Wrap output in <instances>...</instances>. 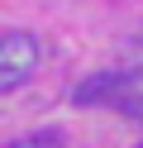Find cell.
<instances>
[{
  "instance_id": "cell-1",
  "label": "cell",
  "mask_w": 143,
  "mask_h": 148,
  "mask_svg": "<svg viewBox=\"0 0 143 148\" xmlns=\"http://www.w3.org/2000/svg\"><path fill=\"white\" fill-rule=\"evenodd\" d=\"M34 67H38V38L24 34V29L5 34V38H0V91L24 86Z\"/></svg>"
},
{
  "instance_id": "cell-4",
  "label": "cell",
  "mask_w": 143,
  "mask_h": 148,
  "mask_svg": "<svg viewBox=\"0 0 143 148\" xmlns=\"http://www.w3.org/2000/svg\"><path fill=\"white\" fill-rule=\"evenodd\" d=\"M119 110H124L129 119H138V124H143V96H129V100H119Z\"/></svg>"
},
{
  "instance_id": "cell-3",
  "label": "cell",
  "mask_w": 143,
  "mask_h": 148,
  "mask_svg": "<svg viewBox=\"0 0 143 148\" xmlns=\"http://www.w3.org/2000/svg\"><path fill=\"white\" fill-rule=\"evenodd\" d=\"M10 148H62V134H57V129H38V134H24V138H14Z\"/></svg>"
},
{
  "instance_id": "cell-2",
  "label": "cell",
  "mask_w": 143,
  "mask_h": 148,
  "mask_svg": "<svg viewBox=\"0 0 143 148\" xmlns=\"http://www.w3.org/2000/svg\"><path fill=\"white\" fill-rule=\"evenodd\" d=\"M124 86H129L124 72H95V77H86L81 86L72 91V100H76V105H100V100H114Z\"/></svg>"
}]
</instances>
